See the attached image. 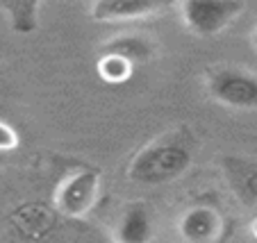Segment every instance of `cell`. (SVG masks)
<instances>
[{
	"instance_id": "cell-14",
	"label": "cell",
	"mask_w": 257,
	"mask_h": 243,
	"mask_svg": "<svg viewBox=\"0 0 257 243\" xmlns=\"http://www.w3.org/2000/svg\"><path fill=\"white\" fill-rule=\"evenodd\" d=\"M250 232H252V236L257 238V218H255V220H252V223H250Z\"/></svg>"
},
{
	"instance_id": "cell-13",
	"label": "cell",
	"mask_w": 257,
	"mask_h": 243,
	"mask_svg": "<svg viewBox=\"0 0 257 243\" xmlns=\"http://www.w3.org/2000/svg\"><path fill=\"white\" fill-rule=\"evenodd\" d=\"M21 143V136L10 123L0 121V152H10V150H16Z\"/></svg>"
},
{
	"instance_id": "cell-6",
	"label": "cell",
	"mask_w": 257,
	"mask_h": 243,
	"mask_svg": "<svg viewBox=\"0 0 257 243\" xmlns=\"http://www.w3.org/2000/svg\"><path fill=\"white\" fill-rule=\"evenodd\" d=\"M178 232L185 243H218L225 232L223 214L212 204H194L180 214Z\"/></svg>"
},
{
	"instance_id": "cell-12",
	"label": "cell",
	"mask_w": 257,
	"mask_h": 243,
	"mask_svg": "<svg viewBox=\"0 0 257 243\" xmlns=\"http://www.w3.org/2000/svg\"><path fill=\"white\" fill-rule=\"evenodd\" d=\"M96 73L102 82L107 84H123L132 78L135 66L127 59L118 57V55H109V53H100L96 62Z\"/></svg>"
},
{
	"instance_id": "cell-2",
	"label": "cell",
	"mask_w": 257,
	"mask_h": 243,
	"mask_svg": "<svg viewBox=\"0 0 257 243\" xmlns=\"http://www.w3.org/2000/svg\"><path fill=\"white\" fill-rule=\"evenodd\" d=\"M203 84L214 102L237 112H257V71L239 64H212L205 68Z\"/></svg>"
},
{
	"instance_id": "cell-15",
	"label": "cell",
	"mask_w": 257,
	"mask_h": 243,
	"mask_svg": "<svg viewBox=\"0 0 257 243\" xmlns=\"http://www.w3.org/2000/svg\"><path fill=\"white\" fill-rule=\"evenodd\" d=\"M252 41H255V48H257V25H255V30H252Z\"/></svg>"
},
{
	"instance_id": "cell-1",
	"label": "cell",
	"mask_w": 257,
	"mask_h": 243,
	"mask_svg": "<svg viewBox=\"0 0 257 243\" xmlns=\"http://www.w3.org/2000/svg\"><path fill=\"white\" fill-rule=\"evenodd\" d=\"M198 139L189 125H178L144 143L130 159L125 175L141 186H162L182 177L194 164Z\"/></svg>"
},
{
	"instance_id": "cell-9",
	"label": "cell",
	"mask_w": 257,
	"mask_h": 243,
	"mask_svg": "<svg viewBox=\"0 0 257 243\" xmlns=\"http://www.w3.org/2000/svg\"><path fill=\"white\" fill-rule=\"evenodd\" d=\"M153 238L151 209L144 202H130L116 225V243H148Z\"/></svg>"
},
{
	"instance_id": "cell-4",
	"label": "cell",
	"mask_w": 257,
	"mask_h": 243,
	"mask_svg": "<svg viewBox=\"0 0 257 243\" xmlns=\"http://www.w3.org/2000/svg\"><path fill=\"white\" fill-rule=\"evenodd\" d=\"M100 195V175L96 168H80L66 175L53 193V207L68 220L84 218Z\"/></svg>"
},
{
	"instance_id": "cell-7",
	"label": "cell",
	"mask_w": 257,
	"mask_h": 243,
	"mask_svg": "<svg viewBox=\"0 0 257 243\" xmlns=\"http://www.w3.org/2000/svg\"><path fill=\"white\" fill-rule=\"evenodd\" d=\"M164 7L160 0H96L89 5V16L96 23H132L151 19Z\"/></svg>"
},
{
	"instance_id": "cell-3",
	"label": "cell",
	"mask_w": 257,
	"mask_h": 243,
	"mask_svg": "<svg viewBox=\"0 0 257 243\" xmlns=\"http://www.w3.org/2000/svg\"><path fill=\"white\" fill-rule=\"evenodd\" d=\"M180 21L194 37L209 39L221 34L246 12L241 0H182L178 3Z\"/></svg>"
},
{
	"instance_id": "cell-11",
	"label": "cell",
	"mask_w": 257,
	"mask_h": 243,
	"mask_svg": "<svg viewBox=\"0 0 257 243\" xmlns=\"http://www.w3.org/2000/svg\"><path fill=\"white\" fill-rule=\"evenodd\" d=\"M39 10L41 3H21V0H12V3H0V12L7 14L10 28L16 34H32L39 28Z\"/></svg>"
},
{
	"instance_id": "cell-5",
	"label": "cell",
	"mask_w": 257,
	"mask_h": 243,
	"mask_svg": "<svg viewBox=\"0 0 257 243\" xmlns=\"http://www.w3.org/2000/svg\"><path fill=\"white\" fill-rule=\"evenodd\" d=\"M64 216L57 214L55 207L44 202H23L14 207L10 214V225L23 241L30 243H46V238L57 229Z\"/></svg>"
},
{
	"instance_id": "cell-10",
	"label": "cell",
	"mask_w": 257,
	"mask_h": 243,
	"mask_svg": "<svg viewBox=\"0 0 257 243\" xmlns=\"http://www.w3.org/2000/svg\"><path fill=\"white\" fill-rule=\"evenodd\" d=\"M100 53L118 55V57L127 59L132 66H139L155 57L157 46L148 34H116L102 46Z\"/></svg>"
},
{
	"instance_id": "cell-8",
	"label": "cell",
	"mask_w": 257,
	"mask_h": 243,
	"mask_svg": "<svg viewBox=\"0 0 257 243\" xmlns=\"http://www.w3.org/2000/svg\"><path fill=\"white\" fill-rule=\"evenodd\" d=\"M221 170L232 193L246 207H257V159L225 155L221 157Z\"/></svg>"
}]
</instances>
